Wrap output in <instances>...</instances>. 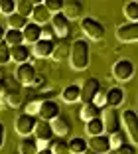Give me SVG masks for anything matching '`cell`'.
Masks as SVG:
<instances>
[{
  "label": "cell",
  "instance_id": "obj_1",
  "mask_svg": "<svg viewBox=\"0 0 138 154\" xmlns=\"http://www.w3.org/2000/svg\"><path fill=\"white\" fill-rule=\"evenodd\" d=\"M91 61V48L87 40H75L71 45V54H69V63L75 71H83L89 67Z\"/></svg>",
  "mask_w": 138,
  "mask_h": 154
},
{
  "label": "cell",
  "instance_id": "obj_2",
  "mask_svg": "<svg viewBox=\"0 0 138 154\" xmlns=\"http://www.w3.org/2000/svg\"><path fill=\"white\" fill-rule=\"evenodd\" d=\"M103 122H105V132L107 134H115L120 132V122H122V113H118V109H107L103 111Z\"/></svg>",
  "mask_w": 138,
  "mask_h": 154
},
{
  "label": "cell",
  "instance_id": "obj_3",
  "mask_svg": "<svg viewBox=\"0 0 138 154\" xmlns=\"http://www.w3.org/2000/svg\"><path fill=\"white\" fill-rule=\"evenodd\" d=\"M99 91H101V81H99L97 77H89V79H85V81L81 83V101H83V105L95 103Z\"/></svg>",
  "mask_w": 138,
  "mask_h": 154
},
{
  "label": "cell",
  "instance_id": "obj_4",
  "mask_svg": "<svg viewBox=\"0 0 138 154\" xmlns=\"http://www.w3.org/2000/svg\"><path fill=\"white\" fill-rule=\"evenodd\" d=\"M122 125H124L132 144L138 146V115H136V111H132V109L122 111Z\"/></svg>",
  "mask_w": 138,
  "mask_h": 154
},
{
  "label": "cell",
  "instance_id": "obj_5",
  "mask_svg": "<svg viewBox=\"0 0 138 154\" xmlns=\"http://www.w3.org/2000/svg\"><path fill=\"white\" fill-rule=\"evenodd\" d=\"M81 30H83V32L87 34V38H91V40H103V38H105V26H103L97 18H91V16L81 20Z\"/></svg>",
  "mask_w": 138,
  "mask_h": 154
},
{
  "label": "cell",
  "instance_id": "obj_6",
  "mask_svg": "<svg viewBox=\"0 0 138 154\" xmlns=\"http://www.w3.org/2000/svg\"><path fill=\"white\" fill-rule=\"evenodd\" d=\"M36 125H38V121L32 117V115H28V113L18 115V117H16V121H14V128H16V132H18V134H22L24 138H26V136H30V134H34Z\"/></svg>",
  "mask_w": 138,
  "mask_h": 154
},
{
  "label": "cell",
  "instance_id": "obj_7",
  "mask_svg": "<svg viewBox=\"0 0 138 154\" xmlns=\"http://www.w3.org/2000/svg\"><path fill=\"white\" fill-rule=\"evenodd\" d=\"M134 75V63L130 59H118L112 65V77L116 81H128Z\"/></svg>",
  "mask_w": 138,
  "mask_h": 154
},
{
  "label": "cell",
  "instance_id": "obj_8",
  "mask_svg": "<svg viewBox=\"0 0 138 154\" xmlns=\"http://www.w3.org/2000/svg\"><path fill=\"white\" fill-rule=\"evenodd\" d=\"M51 28H54L55 36H57V38H63V40H65V38L71 34V20L67 18L63 12L54 14V16H51Z\"/></svg>",
  "mask_w": 138,
  "mask_h": 154
},
{
  "label": "cell",
  "instance_id": "obj_9",
  "mask_svg": "<svg viewBox=\"0 0 138 154\" xmlns=\"http://www.w3.org/2000/svg\"><path fill=\"white\" fill-rule=\"evenodd\" d=\"M89 150H93V152L97 154H109L112 150V144H111V136L105 132V134L101 136H89Z\"/></svg>",
  "mask_w": 138,
  "mask_h": 154
},
{
  "label": "cell",
  "instance_id": "obj_10",
  "mask_svg": "<svg viewBox=\"0 0 138 154\" xmlns=\"http://www.w3.org/2000/svg\"><path fill=\"white\" fill-rule=\"evenodd\" d=\"M36 77H38V71L30 61L16 67V79H18V83H22V85H34Z\"/></svg>",
  "mask_w": 138,
  "mask_h": 154
},
{
  "label": "cell",
  "instance_id": "obj_11",
  "mask_svg": "<svg viewBox=\"0 0 138 154\" xmlns=\"http://www.w3.org/2000/svg\"><path fill=\"white\" fill-rule=\"evenodd\" d=\"M116 38L118 42H136L138 40V22H126L116 28Z\"/></svg>",
  "mask_w": 138,
  "mask_h": 154
},
{
  "label": "cell",
  "instance_id": "obj_12",
  "mask_svg": "<svg viewBox=\"0 0 138 154\" xmlns=\"http://www.w3.org/2000/svg\"><path fill=\"white\" fill-rule=\"evenodd\" d=\"M34 136H36V140H40V142H51V140H54V136H55L51 122H49V121H38L36 131H34Z\"/></svg>",
  "mask_w": 138,
  "mask_h": 154
},
{
  "label": "cell",
  "instance_id": "obj_13",
  "mask_svg": "<svg viewBox=\"0 0 138 154\" xmlns=\"http://www.w3.org/2000/svg\"><path fill=\"white\" fill-rule=\"evenodd\" d=\"M59 105L55 101H41V107H40V119L41 121H55L59 117Z\"/></svg>",
  "mask_w": 138,
  "mask_h": 154
},
{
  "label": "cell",
  "instance_id": "obj_14",
  "mask_svg": "<svg viewBox=\"0 0 138 154\" xmlns=\"http://www.w3.org/2000/svg\"><path fill=\"white\" fill-rule=\"evenodd\" d=\"M54 51H55V42L44 40V38L38 44H34V48H32V54L36 57H49V55H54Z\"/></svg>",
  "mask_w": 138,
  "mask_h": 154
},
{
  "label": "cell",
  "instance_id": "obj_15",
  "mask_svg": "<svg viewBox=\"0 0 138 154\" xmlns=\"http://www.w3.org/2000/svg\"><path fill=\"white\" fill-rule=\"evenodd\" d=\"M32 22L38 24V26H45L48 22H51V12L45 8L44 2H38L34 12H32Z\"/></svg>",
  "mask_w": 138,
  "mask_h": 154
},
{
  "label": "cell",
  "instance_id": "obj_16",
  "mask_svg": "<svg viewBox=\"0 0 138 154\" xmlns=\"http://www.w3.org/2000/svg\"><path fill=\"white\" fill-rule=\"evenodd\" d=\"M41 30H44V26H38V24L30 22L26 28H24V44H38V42L41 40Z\"/></svg>",
  "mask_w": 138,
  "mask_h": 154
},
{
  "label": "cell",
  "instance_id": "obj_17",
  "mask_svg": "<svg viewBox=\"0 0 138 154\" xmlns=\"http://www.w3.org/2000/svg\"><path fill=\"white\" fill-rule=\"evenodd\" d=\"M63 14H65L69 20H83V2L79 0H67L65 6H63Z\"/></svg>",
  "mask_w": 138,
  "mask_h": 154
},
{
  "label": "cell",
  "instance_id": "obj_18",
  "mask_svg": "<svg viewBox=\"0 0 138 154\" xmlns=\"http://www.w3.org/2000/svg\"><path fill=\"white\" fill-rule=\"evenodd\" d=\"M51 127H54L55 134H57L59 138H63V136H67L71 132V121H69V117H65V115H59L55 121H51Z\"/></svg>",
  "mask_w": 138,
  "mask_h": 154
},
{
  "label": "cell",
  "instance_id": "obj_19",
  "mask_svg": "<svg viewBox=\"0 0 138 154\" xmlns=\"http://www.w3.org/2000/svg\"><path fill=\"white\" fill-rule=\"evenodd\" d=\"M124 101V91L120 87H109L107 91V107L111 109H118V105H122Z\"/></svg>",
  "mask_w": 138,
  "mask_h": 154
},
{
  "label": "cell",
  "instance_id": "obj_20",
  "mask_svg": "<svg viewBox=\"0 0 138 154\" xmlns=\"http://www.w3.org/2000/svg\"><path fill=\"white\" fill-rule=\"evenodd\" d=\"M40 148H38V140L36 136H26L22 138L18 144V154H38Z\"/></svg>",
  "mask_w": 138,
  "mask_h": 154
},
{
  "label": "cell",
  "instance_id": "obj_21",
  "mask_svg": "<svg viewBox=\"0 0 138 154\" xmlns=\"http://www.w3.org/2000/svg\"><path fill=\"white\" fill-rule=\"evenodd\" d=\"M30 55H32V50L28 48L26 44H22V45H16V48H12V59L16 61L18 65H22V63H28V59H30Z\"/></svg>",
  "mask_w": 138,
  "mask_h": 154
},
{
  "label": "cell",
  "instance_id": "obj_22",
  "mask_svg": "<svg viewBox=\"0 0 138 154\" xmlns=\"http://www.w3.org/2000/svg\"><path fill=\"white\" fill-rule=\"evenodd\" d=\"M61 99L65 101V103H75V101H81V85H75V83L67 85L65 89L61 91Z\"/></svg>",
  "mask_w": 138,
  "mask_h": 154
},
{
  "label": "cell",
  "instance_id": "obj_23",
  "mask_svg": "<svg viewBox=\"0 0 138 154\" xmlns=\"http://www.w3.org/2000/svg\"><path fill=\"white\" fill-rule=\"evenodd\" d=\"M79 115H81V119H83L85 122H89V121H93V119L101 117V107L95 105V103H87V105L81 107V113Z\"/></svg>",
  "mask_w": 138,
  "mask_h": 154
},
{
  "label": "cell",
  "instance_id": "obj_24",
  "mask_svg": "<svg viewBox=\"0 0 138 154\" xmlns=\"http://www.w3.org/2000/svg\"><path fill=\"white\" fill-rule=\"evenodd\" d=\"M85 132L89 136H101L105 134V122H103V119H93V121L85 122Z\"/></svg>",
  "mask_w": 138,
  "mask_h": 154
},
{
  "label": "cell",
  "instance_id": "obj_25",
  "mask_svg": "<svg viewBox=\"0 0 138 154\" xmlns=\"http://www.w3.org/2000/svg\"><path fill=\"white\" fill-rule=\"evenodd\" d=\"M4 42L10 48L22 45L24 44V30H12V28H8V30H6V36H4Z\"/></svg>",
  "mask_w": 138,
  "mask_h": 154
},
{
  "label": "cell",
  "instance_id": "obj_26",
  "mask_svg": "<svg viewBox=\"0 0 138 154\" xmlns=\"http://www.w3.org/2000/svg\"><path fill=\"white\" fill-rule=\"evenodd\" d=\"M69 150H71V154H85L89 150V142L83 136H73L69 140Z\"/></svg>",
  "mask_w": 138,
  "mask_h": 154
},
{
  "label": "cell",
  "instance_id": "obj_27",
  "mask_svg": "<svg viewBox=\"0 0 138 154\" xmlns=\"http://www.w3.org/2000/svg\"><path fill=\"white\" fill-rule=\"evenodd\" d=\"M49 150H51V154H71V150H69V140L59 138V136L49 142Z\"/></svg>",
  "mask_w": 138,
  "mask_h": 154
},
{
  "label": "cell",
  "instance_id": "obj_28",
  "mask_svg": "<svg viewBox=\"0 0 138 154\" xmlns=\"http://www.w3.org/2000/svg\"><path fill=\"white\" fill-rule=\"evenodd\" d=\"M4 103L6 107L10 109H18L20 105H22V95H20L18 89H8V93L4 95Z\"/></svg>",
  "mask_w": 138,
  "mask_h": 154
},
{
  "label": "cell",
  "instance_id": "obj_29",
  "mask_svg": "<svg viewBox=\"0 0 138 154\" xmlns=\"http://www.w3.org/2000/svg\"><path fill=\"white\" fill-rule=\"evenodd\" d=\"M36 4L32 0H18V6H16V12L24 18H32V12H34Z\"/></svg>",
  "mask_w": 138,
  "mask_h": 154
},
{
  "label": "cell",
  "instance_id": "obj_30",
  "mask_svg": "<svg viewBox=\"0 0 138 154\" xmlns=\"http://www.w3.org/2000/svg\"><path fill=\"white\" fill-rule=\"evenodd\" d=\"M28 18H24V16H20L18 12L12 14V16H8V26L12 28V30H24V28L28 26Z\"/></svg>",
  "mask_w": 138,
  "mask_h": 154
},
{
  "label": "cell",
  "instance_id": "obj_31",
  "mask_svg": "<svg viewBox=\"0 0 138 154\" xmlns=\"http://www.w3.org/2000/svg\"><path fill=\"white\" fill-rule=\"evenodd\" d=\"M124 16L128 22H138V0H130L124 4Z\"/></svg>",
  "mask_w": 138,
  "mask_h": 154
},
{
  "label": "cell",
  "instance_id": "obj_32",
  "mask_svg": "<svg viewBox=\"0 0 138 154\" xmlns=\"http://www.w3.org/2000/svg\"><path fill=\"white\" fill-rule=\"evenodd\" d=\"M69 54H71L69 44H67V42H61L59 48H55V51H54V59H55V61H59V59H63V57H69Z\"/></svg>",
  "mask_w": 138,
  "mask_h": 154
},
{
  "label": "cell",
  "instance_id": "obj_33",
  "mask_svg": "<svg viewBox=\"0 0 138 154\" xmlns=\"http://www.w3.org/2000/svg\"><path fill=\"white\" fill-rule=\"evenodd\" d=\"M16 6H18V2H14V0H0V12L6 16L16 14Z\"/></svg>",
  "mask_w": 138,
  "mask_h": 154
},
{
  "label": "cell",
  "instance_id": "obj_34",
  "mask_svg": "<svg viewBox=\"0 0 138 154\" xmlns=\"http://www.w3.org/2000/svg\"><path fill=\"white\" fill-rule=\"evenodd\" d=\"M44 4H45V8L51 12V16H54V14L63 12V6H65V2H63V0H45Z\"/></svg>",
  "mask_w": 138,
  "mask_h": 154
},
{
  "label": "cell",
  "instance_id": "obj_35",
  "mask_svg": "<svg viewBox=\"0 0 138 154\" xmlns=\"http://www.w3.org/2000/svg\"><path fill=\"white\" fill-rule=\"evenodd\" d=\"M10 59H12V48H10L6 42H2V44H0V65L8 63Z\"/></svg>",
  "mask_w": 138,
  "mask_h": 154
},
{
  "label": "cell",
  "instance_id": "obj_36",
  "mask_svg": "<svg viewBox=\"0 0 138 154\" xmlns=\"http://www.w3.org/2000/svg\"><path fill=\"white\" fill-rule=\"evenodd\" d=\"M40 107H41V101L40 99H32L30 103L26 105V113L32 115V117H34V115H40Z\"/></svg>",
  "mask_w": 138,
  "mask_h": 154
},
{
  "label": "cell",
  "instance_id": "obj_37",
  "mask_svg": "<svg viewBox=\"0 0 138 154\" xmlns=\"http://www.w3.org/2000/svg\"><path fill=\"white\" fill-rule=\"evenodd\" d=\"M109 136H111V144H112V148L118 150L120 146L124 144V138H126V136L122 134V131H120V132H115V134H109Z\"/></svg>",
  "mask_w": 138,
  "mask_h": 154
},
{
  "label": "cell",
  "instance_id": "obj_38",
  "mask_svg": "<svg viewBox=\"0 0 138 154\" xmlns=\"http://www.w3.org/2000/svg\"><path fill=\"white\" fill-rule=\"evenodd\" d=\"M116 154H138V152H136V146H134V144H128V142H124V144H122L118 150H116Z\"/></svg>",
  "mask_w": 138,
  "mask_h": 154
},
{
  "label": "cell",
  "instance_id": "obj_39",
  "mask_svg": "<svg viewBox=\"0 0 138 154\" xmlns=\"http://www.w3.org/2000/svg\"><path fill=\"white\" fill-rule=\"evenodd\" d=\"M107 91L109 89H103L101 87V91H99V95H97V99H95V105H99V107H107Z\"/></svg>",
  "mask_w": 138,
  "mask_h": 154
},
{
  "label": "cell",
  "instance_id": "obj_40",
  "mask_svg": "<svg viewBox=\"0 0 138 154\" xmlns=\"http://www.w3.org/2000/svg\"><path fill=\"white\" fill-rule=\"evenodd\" d=\"M54 36H55L54 28H51V26H44V30H41V38H44V40H51V42H54Z\"/></svg>",
  "mask_w": 138,
  "mask_h": 154
},
{
  "label": "cell",
  "instance_id": "obj_41",
  "mask_svg": "<svg viewBox=\"0 0 138 154\" xmlns=\"http://www.w3.org/2000/svg\"><path fill=\"white\" fill-rule=\"evenodd\" d=\"M6 93H8V83H6V79H2V81H0V97L4 99Z\"/></svg>",
  "mask_w": 138,
  "mask_h": 154
},
{
  "label": "cell",
  "instance_id": "obj_42",
  "mask_svg": "<svg viewBox=\"0 0 138 154\" xmlns=\"http://www.w3.org/2000/svg\"><path fill=\"white\" fill-rule=\"evenodd\" d=\"M4 136H6V131H4V125L0 122V148L4 146Z\"/></svg>",
  "mask_w": 138,
  "mask_h": 154
},
{
  "label": "cell",
  "instance_id": "obj_43",
  "mask_svg": "<svg viewBox=\"0 0 138 154\" xmlns=\"http://www.w3.org/2000/svg\"><path fill=\"white\" fill-rule=\"evenodd\" d=\"M44 83H45V77H44V75H38L36 81H34V87H41Z\"/></svg>",
  "mask_w": 138,
  "mask_h": 154
},
{
  "label": "cell",
  "instance_id": "obj_44",
  "mask_svg": "<svg viewBox=\"0 0 138 154\" xmlns=\"http://www.w3.org/2000/svg\"><path fill=\"white\" fill-rule=\"evenodd\" d=\"M4 36H6V30H4V26L0 24V44L4 42Z\"/></svg>",
  "mask_w": 138,
  "mask_h": 154
},
{
  "label": "cell",
  "instance_id": "obj_45",
  "mask_svg": "<svg viewBox=\"0 0 138 154\" xmlns=\"http://www.w3.org/2000/svg\"><path fill=\"white\" fill-rule=\"evenodd\" d=\"M38 154H51V150H49V148H40V152H38Z\"/></svg>",
  "mask_w": 138,
  "mask_h": 154
},
{
  "label": "cell",
  "instance_id": "obj_46",
  "mask_svg": "<svg viewBox=\"0 0 138 154\" xmlns=\"http://www.w3.org/2000/svg\"><path fill=\"white\" fill-rule=\"evenodd\" d=\"M4 79V71H2V67H0V81Z\"/></svg>",
  "mask_w": 138,
  "mask_h": 154
},
{
  "label": "cell",
  "instance_id": "obj_47",
  "mask_svg": "<svg viewBox=\"0 0 138 154\" xmlns=\"http://www.w3.org/2000/svg\"><path fill=\"white\" fill-rule=\"evenodd\" d=\"M85 154H97V152H93V150H87V152H85Z\"/></svg>",
  "mask_w": 138,
  "mask_h": 154
}]
</instances>
